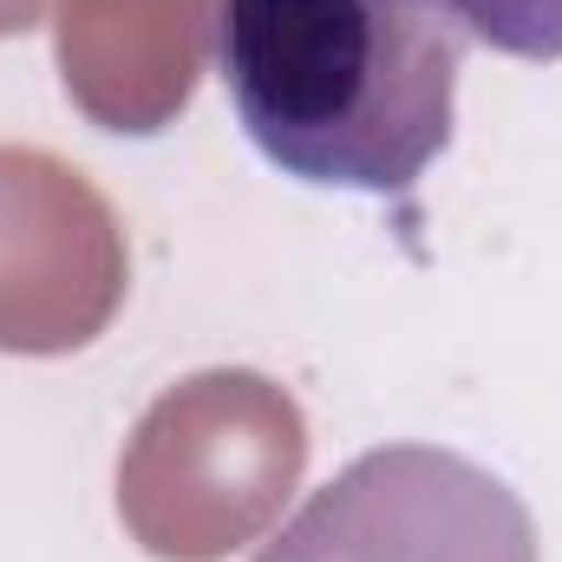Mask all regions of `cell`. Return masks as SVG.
I'll list each match as a JSON object with an SVG mask.
<instances>
[{"label": "cell", "instance_id": "1", "mask_svg": "<svg viewBox=\"0 0 562 562\" xmlns=\"http://www.w3.org/2000/svg\"><path fill=\"white\" fill-rule=\"evenodd\" d=\"M216 66L249 144L314 190L400 196L451 144L458 26L425 0H223Z\"/></svg>", "mask_w": 562, "mask_h": 562}, {"label": "cell", "instance_id": "6", "mask_svg": "<svg viewBox=\"0 0 562 562\" xmlns=\"http://www.w3.org/2000/svg\"><path fill=\"white\" fill-rule=\"evenodd\" d=\"M458 33L510 59H562V0H425Z\"/></svg>", "mask_w": 562, "mask_h": 562}, {"label": "cell", "instance_id": "5", "mask_svg": "<svg viewBox=\"0 0 562 562\" xmlns=\"http://www.w3.org/2000/svg\"><path fill=\"white\" fill-rule=\"evenodd\" d=\"M216 7L223 0H59V79L72 105L105 132H164L196 92Z\"/></svg>", "mask_w": 562, "mask_h": 562}, {"label": "cell", "instance_id": "2", "mask_svg": "<svg viewBox=\"0 0 562 562\" xmlns=\"http://www.w3.org/2000/svg\"><path fill=\"white\" fill-rule=\"evenodd\" d=\"M307 464V425L262 373H196L138 419L119 517L150 557L216 562L269 530Z\"/></svg>", "mask_w": 562, "mask_h": 562}, {"label": "cell", "instance_id": "4", "mask_svg": "<svg viewBox=\"0 0 562 562\" xmlns=\"http://www.w3.org/2000/svg\"><path fill=\"white\" fill-rule=\"evenodd\" d=\"M125 276L99 183L40 144H0V353H79L112 327Z\"/></svg>", "mask_w": 562, "mask_h": 562}, {"label": "cell", "instance_id": "3", "mask_svg": "<svg viewBox=\"0 0 562 562\" xmlns=\"http://www.w3.org/2000/svg\"><path fill=\"white\" fill-rule=\"evenodd\" d=\"M256 562H543L524 497L445 445H380L334 471Z\"/></svg>", "mask_w": 562, "mask_h": 562}, {"label": "cell", "instance_id": "7", "mask_svg": "<svg viewBox=\"0 0 562 562\" xmlns=\"http://www.w3.org/2000/svg\"><path fill=\"white\" fill-rule=\"evenodd\" d=\"M46 7H53V0H0V40L33 33V26L46 20Z\"/></svg>", "mask_w": 562, "mask_h": 562}]
</instances>
